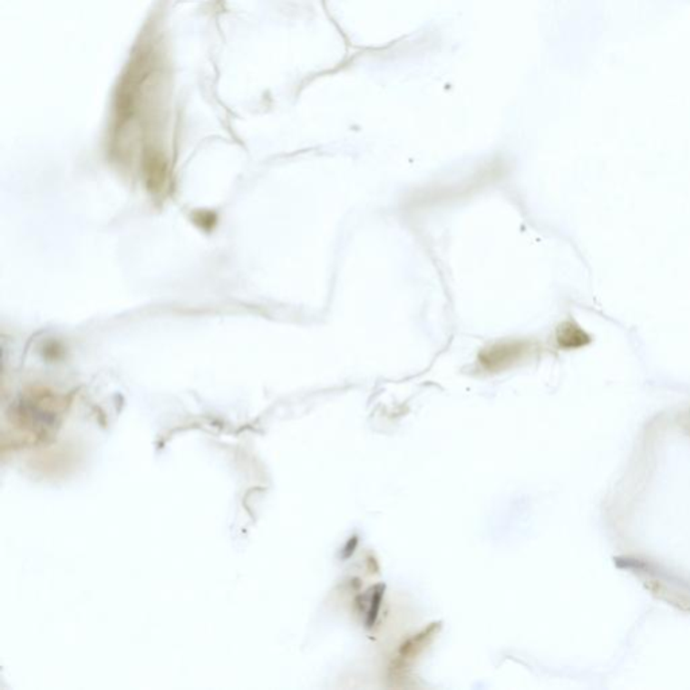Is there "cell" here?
Returning a JSON list of instances; mask_svg holds the SVG:
<instances>
[{
	"label": "cell",
	"mask_w": 690,
	"mask_h": 690,
	"mask_svg": "<svg viewBox=\"0 0 690 690\" xmlns=\"http://www.w3.org/2000/svg\"><path fill=\"white\" fill-rule=\"evenodd\" d=\"M528 352V345L522 342L498 343L481 351L479 362L487 371H500L515 364Z\"/></svg>",
	"instance_id": "cell-1"
},
{
	"label": "cell",
	"mask_w": 690,
	"mask_h": 690,
	"mask_svg": "<svg viewBox=\"0 0 690 690\" xmlns=\"http://www.w3.org/2000/svg\"><path fill=\"white\" fill-rule=\"evenodd\" d=\"M587 342H589V340L586 336V334L570 323L564 324L559 329V343L564 348H575V346L586 345Z\"/></svg>",
	"instance_id": "cell-2"
}]
</instances>
